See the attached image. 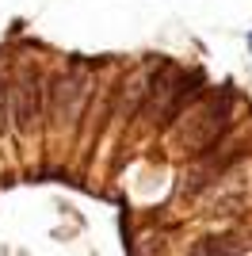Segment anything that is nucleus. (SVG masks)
Here are the masks:
<instances>
[{"mask_svg":"<svg viewBox=\"0 0 252 256\" xmlns=\"http://www.w3.org/2000/svg\"><path fill=\"white\" fill-rule=\"evenodd\" d=\"M38 104H42V80L34 73H23V88H20V100H16L20 126H31L34 118H38Z\"/></svg>","mask_w":252,"mask_h":256,"instance_id":"nucleus-4","label":"nucleus"},{"mask_svg":"<svg viewBox=\"0 0 252 256\" xmlns=\"http://www.w3.org/2000/svg\"><path fill=\"white\" fill-rule=\"evenodd\" d=\"M226 118H230V92L214 96L210 104H202L199 111L191 115V122L184 126V142H188V146H195V150L210 146V142L226 130Z\"/></svg>","mask_w":252,"mask_h":256,"instance_id":"nucleus-1","label":"nucleus"},{"mask_svg":"<svg viewBox=\"0 0 252 256\" xmlns=\"http://www.w3.org/2000/svg\"><path fill=\"white\" fill-rule=\"evenodd\" d=\"M252 248V237H244V234H210V237H202L199 245L191 248V256H241V252H248Z\"/></svg>","mask_w":252,"mask_h":256,"instance_id":"nucleus-3","label":"nucleus"},{"mask_svg":"<svg viewBox=\"0 0 252 256\" xmlns=\"http://www.w3.org/2000/svg\"><path fill=\"white\" fill-rule=\"evenodd\" d=\"M84 100V69H65L62 76H58V84H54V111L62 118H73L76 107H80Z\"/></svg>","mask_w":252,"mask_h":256,"instance_id":"nucleus-2","label":"nucleus"},{"mask_svg":"<svg viewBox=\"0 0 252 256\" xmlns=\"http://www.w3.org/2000/svg\"><path fill=\"white\" fill-rule=\"evenodd\" d=\"M8 126V88H4V80H0V130Z\"/></svg>","mask_w":252,"mask_h":256,"instance_id":"nucleus-5","label":"nucleus"}]
</instances>
